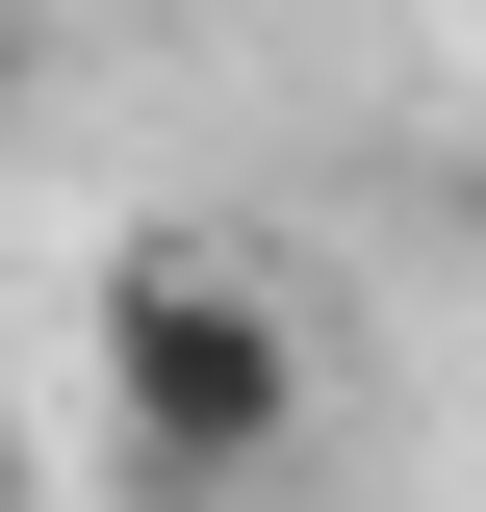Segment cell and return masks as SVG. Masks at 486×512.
I'll return each instance as SVG.
<instances>
[{
  "instance_id": "obj_1",
  "label": "cell",
  "mask_w": 486,
  "mask_h": 512,
  "mask_svg": "<svg viewBox=\"0 0 486 512\" xmlns=\"http://www.w3.org/2000/svg\"><path fill=\"white\" fill-rule=\"evenodd\" d=\"M103 436L154 461V487H256V461L307 436V333H282L256 256H205V231L103 256Z\"/></svg>"
},
{
  "instance_id": "obj_2",
  "label": "cell",
  "mask_w": 486,
  "mask_h": 512,
  "mask_svg": "<svg viewBox=\"0 0 486 512\" xmlns=\"http://www.w3.org/2000/svg\"><path fill=\"white\" fill-rule=\"evenodd\" d=\"M435 231H461V256H486V128H461V154H435Z\"/></svg>"
},
{
  "instance_id": "obj_3",
  "label": "cell",
  "mask_w": 486,
  "mask_h": 512,
  "mask_svg": "<svg viewBox=\"0 0 486 512\" xmlns=\"http://www.w3.org/2000/svg\"><path fill=\"white\" fill-rule=\"evenodd\" d=\"M0 128H26V0H0Z\"/></svg>"
}]
</instances>
